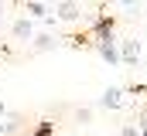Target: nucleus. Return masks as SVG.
<instances>
[{"instance_id":"1","label":"nucleus","mask_w":147,"mask_h":136,"mask_svg":"<svg viewBox=\"0 0 147 136\" xmlns=\"http://www.w3.org/2000/svg\"><path fill=\"white\" fill-rule=\"evenodd\" d=\"M96 51H99V58L103 61H110V65H120V48H116V37H96Z\"/></svg>"},{"instance_id":"2","label":"nucleus","mask_w":147,"mask_h":136,"mask_svg":"<svg viewBox=\"0 0 147 136\" xmlns=\"http://www.w3.org/2000/svg\"><path fill=\"white\" fill-rule=\"evenodd\" d=\"M116 48H120V61H123V65H137V61H140V55H144L137 37H127V41H120Z\"/></svg>"},{"instance_id":"3","label":"nucleus","mask_w":147,"mask_h":136,"mask_svg":"<svg viewBox=\"0 0 147 136\" xmlns=\"http://www.w3.org/2000/svg\"><path fill=\"white\" fill-rule=\"evenodd\" d=\"M10 34H14V37H17V41H31V37H34V21H31V17H28V14H21V17H14V24H10Z\"/></svg>"},{"instance_id":"4","label":"nucleus","mask_w":147,"mask_h":136,"mask_svg":"<svg viewBox=\"0 0 147 136\" xmlns=\"http://www.w3.org/2000/svg\"><path fill=\"white\" fill-rule=\"evenodd\" d=\"M79 14H82V10H79V3H75V0H58V3H55V17H58V21H65V24L79 21Z\"/></svg>"},{"instance_id":"5","label":"nucleus","mask_w":147,"mask_h":136,"mask_svg":"<svg viewBox=\"0 0 147 136\" xmlns=\"http://www.w3.org/2000/svg\"><path fill=\"white\" fill-rule=\"evenodd\" d=\"M120 105H123V89L120 85H110L99 95V109H120Z\"/></svg>"},{"instance_id":"6","label":"nucleus","mask_w":147,"mask_h":136,"mask_svg":"<svg viewBox=\"0 0 147 136\" xmlns=\"http://www.w3.org/2000/svg\"><path fill=\"white\" fill-rule=\"evenodd\" d=\"M31 48L34 51H48V48H55V34H48V31H41L31 37Z\"/></svg>"},{"instance_id":"7","label":"nucleus","mask_w":147,"mask_h":136,"mask_svg":"<svg viewBox=\"0 0 147 136\" xmlns=\"http://www.w3.org/2000/svg\"><path fill=\"white\" fill-rule=\"evenodd\" d=\"M24 3H28V17H31V21H34V17H48L41 0H24Z\"/></svg>"},{"instance_id":"8","label":"nucleus","mask_w":147,"mask_h":136,"mask_svg":"<svg viewBox=\"0 0 147 136\" xmlns=\"http://www.w3.org/2000/svg\"><path fill=\"white\" fill-rule=\"evenodd\" d=\"M92 116H96V109H92V105H86V109H79V112H75V119H79V123H92Z\"/></svg>"},{"instance_id":"9","label":"nucleus","mask_w":147,"mask_h":136,"mask_svg":"<svg viewBox=\"0 0 147 136\" xmlns=\"http://www.w3.org/2000/svg\"><path fill=\"white\" fill-rule=\"evenodd\" d=\"M120 136H140V123H123Z\"/></svg>"},{"instance_id":"10","label":"nucleus","mask_w":147,"mask_h":136,"mask_svg":"<svg viewBox=\"0 0 147 136\" xmlns=\"http://www.w3.org/2000/svg\"><path fill=\"white\" fill-rule=\"evenodd\" d=\"M116 3H120V7H123V10H134V14H137V10H140V0H116Z\"/></svg>"},{"instance_id":"11","label":"nucleus","mask_w":147,"mask_h":136,"mask_svg":"<svg viewBox=\"0 0 147 136\" xmlns=\"http://www.w3.org/2000/svg\"><path fill=\"white\" fill-rule=\"evenodd\" d=\"M14 129H17L14 123H0V136H10V133H14Z\"/></svg>"},{"instance_id":"12","label":"nucleus","mask_w":147,"mask_h":136,"mask_svg":"<svg viewBox=\"0 0 147 136\" xmlns=\"http://www.w3.org/2000/svg\"><path fill=\"white\" fill-rule=\"evenodd\" d=\"M3 14H7V0H0V17H3Z\"/></svg>"},{"instance_id":"13","label":"nucleus","mask_w":147,"mask_h":136,"mask_svg":"<svg viewBox=\"0 0 147 136\" xmlns=\"http://www.w3.org/2000/svg\"><path fill=\"white\" fill-rule=\"evenodd\" d=\"M0 116H7V105H3V99H0Z\"/></svg>"},{"instance_id":"14","label":"nucleus","mask_w":147,"mask_h":136,"mask_svg":"<svg viewBox=\"0 0 147 136\" xmlns=\"http://www.w3.org/2000/svg\"><path fill=\"white\" fill-rule=\"evenodd\" d=\"M41 3H51V0H41Z\"/></svg>"},{"instance_id":"15","label":"nucleus","mask_w":147,"mask_h":136,"mask_svg":"<svg viewBox=\"0 0 147 136\" xmlns=\"http://www.w3.org/2000/svg\"><path fill=\"white\" fill-rule=\"evenodd\" d=\"M144 68H147V61H144Z\"/></svg>"}]
</instances>
